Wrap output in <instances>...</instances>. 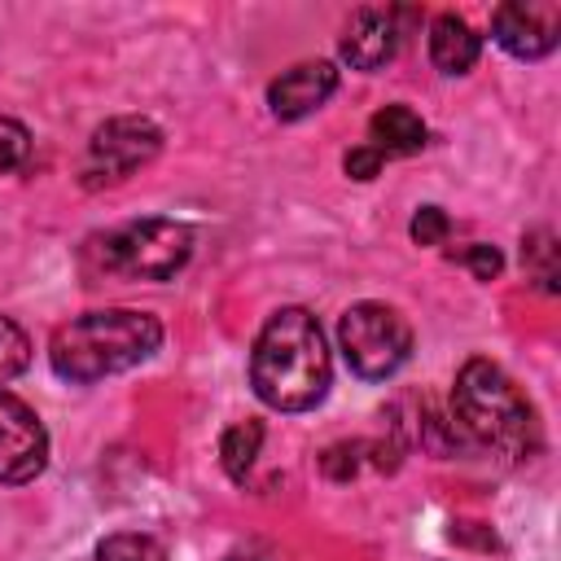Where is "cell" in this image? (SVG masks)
Instances as JSON below:
<instances>
[{
    "label": "cell",
    "instance_id": "cell-1",
    "mask_svg": "<svg viewBox=\"0 0 561 561\" xmlns=\"http://www.w3.org/2000/svg\"><path fill=\"white\" fill-rule=\"evenodd\" d=\"M333 364L324 329L307 307H280L254 337L250 386L272 412H307L329 394Z\"/></svg>",
    "mask_w": 561,
    "mask_h": 561
},
{
    "label": "cell",
    "instance_id": "cell-2",
    "mask_svg": "<svg viewBox=\"0 0 561 561\" xmlns=\"http://www.w3.org/2000/svg\"><path fill=\"white\" fill-rule=\"evenodd\" d=\"M162 346V324L136 307H101L61 324L48 342V364L61 381L92 386L145 364Z\"/></svg>",
    "mask_w": 561,
    "mask_h": 561
},
{
    "label": "cell",
    "instance_id": "cell-3",
    "mask_svg": "<svg viewBox=\"0 0 561 561\" xmlns=\"http://www.w3.org/2000/svg\"><path fill=\"white\" fill-rule=\"evenodd\" d=\"M451 412L478 447L504 460H530L539 451V421H535L530 399L517 390V381L500 364L482 355L456 373Z\"/></svg>",
    "mask_w": 561,
    "mask_h": 561
},
{
    "label": "cell",
    "instance_id": "cell-4",
    "mask_svg": "<svg viewBox=\"0 0 561 561\" xmlns=\"http://www.w3.org/2000/svg\"><path fill=\"white\" fill-rule=\"evenodd\" d=\"M101 267L127 280H171L193 259V232L175 219H131L101 237Z\"/></svg>",
    "mask_w": 561,
    "mask_h": 561
},
{
    "label": "cell",
    "instance_id": "cell-5",
    "mask_svg": "<svg viewBox=\"0 0 561 561\" xmlns=\"http://www.w3.org/2000/svg\"><path fill=\"white\" fill-rule=\"evenodd\" d=\"M337 346L355 377L386 381L412 355V324L386 302H355L337 320Z\"/></svg>",
    "mask_w": 561,
    "mask_h": 561
},
{
    "label": "cell",
    "instance_id": "cell-6",
    "mask_svg": "<svg viewBox=\"0 0 561 561\" xmlns=\"http://www.w3.org/2000/svg\"><path fill=\"white\" fill-rule=\"evenodd\" d=\"M162 149V131L153 118H140V114H118V118H105L92 140H88V153H83V184L88 188H101V184H118L127 180L131 171H140L145 162H153Z\"/></svg>",
    "mask_w": 561,
    "mask_h": 561
},
{
    "label": "cell",
    "instance_id": "cell-7",
    "mask_svg": "<svg viewBox=\"0 0 561 561\" xmlns=\"http://www.w3.org/2000/svg\"><path fill=\"white\" fill-rule=\"evenodd\" d=\"M48 465V430L31 403L0 386V482L22 486Z\"/></svg>",
    "mask_w": 561,
    "mask_h": 561
},
{
    "label": "cell",
    "instance_id": "cell-8",
    "mask_svg": "<svg viewBox=\"0 0 561 561\" xmlns=\"http://www.w3.org/2000/svg\"><path fill=\"white\" fill-rule=\"evenodd\" d=\"M491 39L517 61H539L561 44V4L552 0L500 4L491 18Z\"/></svg>",
    "mask_w": 561,
    "mask_h": 561
},
{
    "label": "cell",
    "instance_id": "cell-9",
    "mask_svg": "<svg viewBox=\"0 0 561 561\" xmlns=\"http://www.w3.org/2000/svg\"><path fill=\"white\" fill-rule=\"evenodd\" d=\"M399 13L394 9H355L351 13V22H346V31H342V39H337V53H342V61L351 66V70H364V75H373V70H381L394 53H399Z\"/></svg>",
    "mask_w": 561,
    "mask_h": 561
},
{
    "label": "cell",
    "instance_id": "cell-10",
    "mask_svg": "<svg viewBox=\"0 0 561 561\" xmlns=\"http://www.w3.org/2000/svg\"><path fill=\"white\" fill-rule=\"evenodd\" d=\"M337 92V66L333 61H298L280 79L267 83V110L280 123H298L316 114Z\"/></svg>",
    "mask_w": 561,
    "mask_h": 561
},
{
    "label": "cell",
    "instance_id": "cell-11",
    "mask_svg": "<svg viewBox=\"0 0 561 561\" xmlns=\"http://www.w3.org/2000/svg\"><path fill=\"white\" fill-rule=\"evenodd\" d=\"M482 53V39L473 35V26L456 13H438L430 22V61L443 70V75H469L473 61Z\"/></svg>",
    "mask_w": 561,
    "mask_h": 561
},
{
    "label": "cell",
    "instance_id": "cell-12",
    "mask_svg": "<svg viewBox=\"0 0 561 561\" xmlns=\"http://www.w3.org/2000/svg\"><path fill=\"white\" fill-rule=\"evenodd\" d=\"M430 140L425 123L416 110L408 105H381L373 118H368V145L381 153V158H408V153H421Z\"/></svg>",
    "mask_w": 561,
    "mask_h": 561
},
{
    "label": "cell",
    "instance_id": "cell-13",
    "mask_svg": "<svg viewBox=\"0 0 561 561\" xmlns=\"http://www.w3.org/2000/svg\"><path fill=\"white\" fill-rule=\"evenodd\" d=\"M259 447H263V421H237L224 430L219 438V465L232 482H245V473L254 469L259 460Z\"/></svg>",
    "mask_w": 561,
    "mask_h": 561
},
{
    "label": "cell",
    "instance_id": "cell-14",
    "mask_svg": "<svg viewBox=\"0 0 561 561\" xmlns=\"http://www.w3.org/2000/svg\"><path fill=\"white\" fill-rule=\"evenodd\" d=\"M522 267H526V276H530L539 289H548V294L557 289V241H552L548 228L522 237Z\"/></svg>",
    "mask_w": 561,
    "mask_h": 561
},
{
    "label": "cell",
    "instance_id": "cell-15",
    "mask_svg": "<svg viewBox=\"0 0 561 561\" xmlns=\"http://www.w3.org/2000/svg\"><path fill=\"white\" fill-rule=\"evenodd\" d=\"M96 561H167V548L153 535L123 530V535H110L96 543Z\"/></svg>",
    "mask_w": 561,
    "mask_h": 561
},
{
    "label": "cell",
    "instance_id": "cell-16",
    "mask_svg": "<svg viewBox=\"0 0 561 561\" xmlns=\"http://www.w3.org/2000/svg\"><path fill=\"white\" fill-rule=\"evenodd\" d=\"M31 364V337L13 316H0V386L22 377Z\"/></svg>",
    "mask_w": 561,
    "mask_h": 561
},
{
    "label": "cell",
    "instance_id": "cell-17",
    "mask_svg": "<svg viewBox=\"0 0 561 561\" xmlns=\"http://www.w3.org/2000/svg\"><path fill=\"white\" fill-rule=\"evenodd\" d=\"M31 158V131L18 118H0V175L18 171Z\"/></svg>",
    "mask_w": 561,
    "mask_h": 561
},
{
    "label": "cell",
    "instance_id": "cell-18",
    "mask_svg": "<svg viewBox=\"0 0 561 561\" xmlns=\"http://www.w3.org/2000/svg\"><path fill=\"white\" fill-rule=\"evenodd\" d=\"M364 451H368V443H337V447H329V451L320 456V469H324L333 482H351V478L364 469Z\"/></svg>",
    "mask_w": 561,
    "mask_h": 561
},
{
    "label": "cell",
    "instance_id": "cell-19",
    "mask_svg": "<svg viewBox=\"0 0 561 561\" xmlns=\"http://www.w3.org/2000/svg\"><path fill=\"white\" fill-rule=\"evenodd\" d=\"M408 232H412V241H416V245H443V241H447V232H451V219H447L438 206H421V210L412 215Z\"/></svg>",
    "mask_w": 561,
    "mask_h": 561
},
{
    "label": "cell",
    "instance_id": "cell-20",
    "mask_svg": "<svg viewBox=\"0 0 561 561\" xmlns=\"http://www.w3.org/2000/svg\"><path fill=\"white\" fill-rule=\"evenodd\" d=\"M478 280H495L500 276V267H504V259H500V250L495 245H486V241H478V245H465L460 254H456Z\"/></svg>",
    "mask_w": 561,
    "mask_h": 561
},
{
    "label": "cell",
    "instance_id": "cell-21",
    "mask_svg": "<svg viewBox=\"0 0 561 561\" xmlns=\"http://www.w3.org/2000/svg\"><path fill=\"white\" fill-rule=\"evenodd\" d=\"M342 167H346L351 180H373V175L381 171V153H377L373 145H355V149H346Z\"/></svg>",
    "mask_w": 561,
    "mask_h": 561
},
{
    "label": "cell",
    "instance_id": "cell-22",
    "mask_svg": "<svg viewBox=\"0 0 561 561\" xmlns=\"http://www.w3.org/2000/svg\"><path fill=\"white\" fill-rule=\"evenodd\" d=\"M228 561H254V557H228Z\"/></svg>",
    "mask_w": 561,
    "mask_h": 561
}]
</instances>
